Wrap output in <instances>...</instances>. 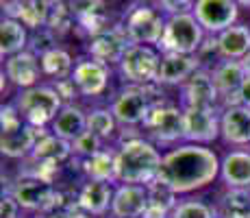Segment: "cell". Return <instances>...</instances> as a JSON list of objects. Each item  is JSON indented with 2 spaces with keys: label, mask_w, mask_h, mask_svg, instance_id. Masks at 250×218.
Instances as JSON below:
<instances>
[{
  "label": "cell",
  "mask_w": 250,
  "mask_h": 218,
  "mask_svg": "<svg viewBox=\"0 0 250 218\" xmlns=\"http://www.w3.org/2000/svg\"><path fill=\"white\" fill-rule=\"evenodd\" d=\"M220 166L222 162L211 148L200 144H185L163 155L157 179L172 188L176 194H185L213 183L220 174Z\"/></svg>",
  "instance_id": "cell-1"
},
{
  "label": "cell",
  "mask_w": 250,
  "mask_h": 218,
  "mask_svg": "<svg viewBox=\"0 0 250 218\" xmlns=\"http://www.w3.org/2000/svg\"><path fill=\"white\" fill-rule=\"evenodd\" d=\"M161 155L150 142L142 138L124 140L115 153V174L122 183H144L155 181L161 168Z\"/></svg>",
  "instance_id": "cell-2"
},
{
  "label": "cell",
  "mask_w": 250,
  "mask_h": 218,
  "mask_svg": "<svg viewBox=\"0 0 250 218\" xmlns=\"http://www.w3.org/2000/svg\"><path fill=\"white\" fill-rule=\"evenodd\" d=\"M205 42V28L191 13H176L167 16L166 31L159 42L163 52H181V55H198Z\"/></svg>",
  "instance_id": "cell-3"
},
{
  "label": "cell",
  "mask_w": 250,
  "mask_h": 218,
  "mask_svg": "<svg viewBox=\"0 0 250 218\" xmlns=\"http://www.w3.org/2000/svg\"><path fill=\"white\" fill-rule=\"evenodd\" d=\"M16 107L22 114V118L35 129L52 122L57 118V114L63 109L59 92L48 85H35L24 90L20 98H18Z\"/></svg>",
  "instance_id": "cell-4"
},
{
  "label": "cell",
  "mask_w": 250,
  "mask_h": 218,
  "mask_svg": "<svg viewBox=\"0 0 250 218\" xmlns=\"http://www.w3.org/2000/svg\"><path fill=\"white\" fill-rule=\"evenodd\" d=\"M0 114H2L0 116V120H2V140H0L2 155L18 159L33 153L37 142L35 127H26L24 124V118L16 105H2Z\"/></svg>",
  "instance_id": "cell-5"
},
{
  "label": "cell",
  "mask_w": 250,
  "mask_h": 218,
  "mask_svg": "<svg viewBox=\"0 0 250 218\" xmlns=\"http://www.w3.org/2000/svg\"><path fill=\"white\" fill-rule=\"evenodd\" d=\"M161 57L146 44H131L120 61V74L131 85H150L157 83Z\"/></svg>",
  "instance_id": "cell-6"
},
{
  "label": "cell",
  "mask_w": 250,
  "mask_h": 218,
  "mask_svg": "<svg viewBox=\"0 0 250 218\" xmlns=\"http://www.w3.org/2000/svg\"><path fill=\"white\" fill-rule=\"evenodd\" d=\"M150 85H128L124 90H120L111 105L115 120L122 124H128V127L144 122L146 116L150 114V109L157 105L150 98Z\"/></svg>",
  "instance_id": "cell-7"
},
{
  "label": "cell",
  "mask_w": 250,
  "mask_h": 218,
  "mask_svg": "<svg viewBox=\"0 0 250 218\" xmlns=\"http://www.w3.org/2000/svg\"><path fill=\"white\" fill-rule=\"evenodd\" d=\"M124 31H126L131 44H157L159 46L163 31H166V18L157 9L139 4L131 9V13L124 20Z\"/></svg>",
  "instance_id": "cell-8"
},
{
  "label": "cell",
  "mask_w": 250,
  "mask_h": 218,
  "mask_svg": "<svg viewBox=\"0 0 250 218\" xmlns=\"http://www.w3.org/2000/svg\"><path fill=\"white\" fill-rule=\"evenodd\" d=\"M11 194L20 203V207L33 210V212L55 210L57 198H59V192L52 188V183L46 181V179L35 177V174H26V177L18 179Z\"/></svg>",
  "instance_id": "cell-9"
},
{
  "label": "cell",
  "mask_w": 250,
  "mask_h": 218,
  "mask_svg": "<svg viewBox=\"0 0 250 218\" xmlns=\"http://www.w3.org/2000/svg\"><path fill=\"white\" fill-rule=\"evenodd\" d=\"M146 131L159 142H176L185 138V109L172 105H155L144 120Z\"/></svg>",
  "instance_id": "cell-10"
},
{
  "label": "cell",
  "mask_w": 250,
  "mask_h": 218,
  "mask_svg": "<svg viewBox=\"0 0 250 218\" xmlns=\"http://www.w3.org/2000/svg\"><path fill=\"white\" fill-rule=\"evenodd\" d=\"M194 16L209 33H222L237 22L239 4L235 0H196Z\"/></svg>",
  "instance_id": "cell-11"
},
{
  "label": "cell",
  "mask_w": 250,
  "mask_h": 218,
  "mask_svg": "<svg viewBox=\"0 0 250 218\" xmlns=\"http://www.w3.org/2000/svg\"><path fill=\"white\" fill-rule=\"evenodd\" d=\"M109 76H111L109 64H103L98 59H81L74 66L70 79L74 81L81 96H98L107 90Z\"/></svg>",
  "instance_id": "cell-12"
},
{
  "label": "cell",
  "mask_w": 250,
  "mask_h": 218,
  "mask_svg": "<svg viewBox=\"0 0 250 218\" xmlns=\"http://www.w3.org/2000/svg\"><path fill=\"white\" fill-rule=\"evenodd\" d=\"M128 46H131V40H128L124 28L122 31L120 28H107V31L89 37L87 50L91 59H98L103 64H120Z\"/></svg>",
  "instance_id": "cell-13"
},
{
  "label": "cell",
  "mask_w": 250,
  "mask_h": 218,
  "mask_svg": "<svg viewBox=\"0 0 250 218\" xmlns=\"http://www.w3.org/2000/svg\"><path fill=\"white\" fill-rule=\"evenodd\" d=\"M220 92L213 83V76L207 70H196L183 83V105L185 107H207L215 109Z\"/></svg>",
  "instance_id": "cell-14"
},
{
  "label": "cell",
  "mask_w": 250,
  "mask_h": 218,
  "mask_svg": "<svg viewBox=\"0 0 250 218\" xmlns=\"http://www.w3.org/2000/svg\"><path fill=\"white\" fill-rule=\"evenodd\" d=\"M198 55H181V52H163L157 72V83L159 85H181L200 70Z\"/></svg>",
  "instance_id": "cell-15"
},
{
  "label": "cell",
  "mask_w": 250,
  "mask_h": 218,
  "mask_svg": "<svg viewBox=\"0 0 250 218\" xmlns=\"http://www.w3.org/2000/svg\"><path fill=\"white\" fill-rule=\"evenodd\" d=\"M4 74L11 83H16L22 90H28V87H35L40 76L44 74L42 70V61L35 52L31 50H22L18 55L9 57L7 64H4Z\"/></svg>",
  "instance_id": "cell-16"
},
{
  "label": "cell",
  "mask_w": 250,
  "mask_h": 218,
  "mask_svg": "<svg viewBox=\"0 0 250 218\" xmlns=\"http://www.w3.org/2000/svg\"><path fill=\"white\" fill-rule=\"evenodd\" d=\"M220 135V120L215 109L185 107V140L189 142H213Z\"/></svg>",
  "instance_id": "cell-17"
},
{
  "label": "cell",
  "mask_w": 250,
  "mask_h": 218,
  "mask_svg": "<svg viewBox=\"0 0 250 218\" xmlns=\"http://www.w3.org/2000/svg\"><path fill=\"white\" fill-rule=\"evenodd\" d=\"M148 207V188L137 183H124L113 192L111 214L115 218H139Z\"/></svg>",
  "instance_id": "cell-18"
},
{
  "label": "cell",
  "mask_w": 250,
  "mask_h": 218,
  "mask_svg": "<svg viewBox=\"0 0 250 218\" xmlns=\"http://www.w3.org/2000/svg\"><path fill=\"white\" fill-rule=\"evenodd\" d=\"M220 133L229 144H250V107L229 105L220 118Z\"/></svg>",
  "instance_id": "cell-19"
},
{
  "label": "cell",
  "mask_w": 250,
  "mask_h": 218,
  "mask_svg": "<svg viewBox=\"0 0 250 218\" xmlns=\"http://www.w3.org/2000/svg\"><path fill=\"white\" fill-rule=\"evenodd\" d=\"M211 76H213V83L218 87L220 96H222L227 103H230V96H235V98L239 100V90H242L248 74H246V70H244L242 61L222 59L213 66Z\"/></svg>",
  "instance_id": "cell-20"
},
{
  "label": "cell",
  "mask_w": 250,
  "mask_h": 218,
  "mask_svg": "<svg viewBox=\"0 0 250 218\" xmlns=\"http://www.w3.org/2000/svg\"><path fill=\"white\" fill-rule=\"evenodd\" d=\"M218 52L222 59H244L250 52V26L233 24L218 35Z\"/></svg>",
  "instance_id": "cell-21"
},
{
  "label": "cell",
  "mask_w": 250,
  "mask_h": 218,
  "mask_svg": "<svg viewBox=\"0 0 250 218\" xmlns=\"http://www.w3.org/2000/svg\"><path fill=\"white\" fill-rule=\"evenodd\" d=\"M113 201L111 186L107 181H87L79 192V207L91 216H100L109 210Z\"/></svg>",
  "instance_id": "cell-22"
},
{
  "label": "cell",
  "mask_w": 250,
  "mask_h": 218,
  "mask_svg": "<svg viewBox=\"0 0 250 218\" xmlns=\"http://www.w3.org/2000/svg\"><path fill=\"white\" fill-rule=\"evenodd\" d=\"M148 207L144 212L142 218H170L176 203V192L172 188H167L166 183H161L159 179L148 183Z\"/></svg>",
  "instance_id": "cell-23"
},
{
  "label": "cell",
  "mask_w": 250,
  "mask_h": 218,
  "mask_svg": "<svg viewBox=\"0 0 250 218\" xmlns=\"http://www.w3.org/2000/svg\"><path fill=\"white\" fill-rule=\"evenodd\" d=\"M222 181L229 188H250V153L233 151L222 159L220 166Z\"/></svg>",
  "instance_id": "cell-24"
},
{
  "label": "cell",
  "mask_w": 250,
  "mask_h": 218,
  "mask_svg": "<svg viewBox=\"0 0 250 218\" xmlns=\"http://www.w3.org/2000/svg\"><path fill=\"white\" fill-rule=\"evenodd\" d=\"M85 131H87V116L83 114V109L74 107V105H65L52 120V133L68 142H74Z\"/></svg>",
  "instance_id": "cell-25"
},
{
  "label": "cell",
  "mask_w": 250,
  "mask_h": 218,
  "mask_svg": "<svg viewBox=\"0 0 250 218\" xmlns=\"http://www.w3.org/2000/svg\"><path fill=\"white\" fill-rule=\"evenodd\" d=\"M72 153H74V151H72V142L59 138V135H55V133H44V135H40V138H37L31 157H33V162H55V164H61L63 159H68Z\"/></svg>",
  "instance_id": "cell-26"
},
{
  "label": "cell",
  "mask_w": 250,
  "mask_h": 218,
  "mask_svg": "<svg viewBox=\"0 0 250 218\" xmlns=\"http://www.w3.org/2000/svg\"><path fill=\"white\" fill-rule=\"evenodd\" d=\"M28 46L26 26L16 18H2L0 24V52L2 57H13Z\"/></svg>",
  "instance_id": "cell-27"
},
{
  "label": "cell",
  "mask_w": 250,
  "mask_h": 218,
  "mask_svg": "<svg viewBox=\"0 0 250 218\" xmlns=\"http://www.w3.org/2000/svg\"><path fill=\"white\" fill-rule=\"evenodd\" d=\"M2 9H7V16L20 20L24 26L42 28L46 26L50 4L46 0H22V2L11 4V7H2Z\"/></svg>",
  "instance_id": "cell-28"
},
{
  "label": "cell",
  "mask_w": 250,
  "mask_h": 218,
  "mask_svg": "<svg viewBox=\"0 0 250 218\" xmlns=\"http://www.w3.org/2000/svg\"><path fill=\"white\" fill-rule=\"evenodd\" d=\"M220 218H250V190L229 188L220 196Z\"/></svg>",
  "instance_id": "cell-29"
},
{
  "label": "cell",
  "mask_w": 250,
  "mask_h": 218,
  "mask_svg": "<svg viewBox=\"0 0 250 218\" xmlns=\"http://www.w3.org/2000/svg\"><path fill=\"white\" fill-rule=\"evenodd\" d=\"M83 172L89 181H118L115 174V155L109 151H100L91 157L83 159Z\"/></svg>",
  "instance_id": "cell-30"
},
{
  "label": "cell",
  "mask_w": 250,
  "mask_h": 218,
  "mask_svg": "<svg viewBox=\"0 0 250 218\" xmlns=\"http://www.w3.org/2000/svg\"><path fill=\"white\" fill-rule=\"evenodd\" d=\"M42 61V70H44L46 76H52L55 81H61V79H68L74 72V64H72V55L63 48H52L48 50L46 55L40 57Z\"/></svg>",
  "instance_id": "cell-31"
},
{
  "label": "cell",
  "mask_w": 250,
  "mask_h": 218,
  "mask_svg": "<svg viewBox=\"0 0 250 218\" xmlns=\"http://www.w3.org/2000/svg\"><path fill=\"white\" fill-rule=\"evenodd\" d=\"M115 116L111 109H94L87 114V131L96 133L100 140L115 133Z\"/></svg>",
  "instance_id": "cell-32"
},
{
  "label": "cell",
  "mask_w": 250,
  "mask_h": 218,
  "mask_svg": "<svg viewBox=\"0 0 250 218\" xmlns=\"http://www.w3.org/2000/svg\"><path fill=\"white\" fill-rule=\"evenodd\" d=\"M28 46H31V52H35V55H46L48 50L57 48V33H52L48 26L35 28V33L28 37Z\"/></svg>",
  "instance_id": "cell-33"
},
{
  "label": "cell",
  "mask_w": 250,
  "mask_h": 218,
  "mask_svg": "<svg viewBox=\"0 0 250 218\" xmlns=\"http://www.w3.org/2000/svg\"><path fill=\"white\" fill-rule=\"evenodd\" d=\"M170 218H213V210L203 201H183L174 207Z\"/></svg>",
  "instance_id": "cell-34"
},
{
  "label": "cell",
  "mask_w": 250,
  "mask_h": 218,
  "mask_svg": "<svg viewBox=\"0 0 250 218\" xmlns=\"http://www.w3.org/2000/svg\"><path fill=\"white\" fill-rule=\"evenodd\" d=\"M72 151L76 155H81L83 159H87L91 155L100 153V138L96 133H91V131H85L83 135H79V138L72 142Z\"/></svg>",
  "instance_id": "cell-35"
},
{
  "label": "cell",
  "mask_w": 250,
  "mask_h": 218,
  "mask_svg": "<svg viewBox=\"0 0 250 218\" xmlns=\"http://www.w3.org/2000/svg\"><path fill=\"white\" fill-rule=\"evenodd\" d=\"M159 7L167 16H176V13H191L196 7V0H157Z\"/></svg>",
  "instance_id": "cell-36"
},
{
  "label": "cell",
  "mask_w": 250,
  "mask_h": 218,
  "mask_svg": "<svg viewBox=\"0 0 250 218\" xmlns=\"http://www.w3.org/2000/svg\"><path fill=\"white\" fill-rule=\"evenodd\" d=\"M18 210H20V203L13 198L11 192L2 194V201H0V218H18Z\"/></svg>",
  "instance_id": "cell-37"
},
{
  "label": "cell",
  "mask_w": 250,
  "mask_h": 218,
  "mask_svg": "<svg viewBox=\"0 0 250 218\" xmlns=\"http://www.w3.org/2000/svg\"><path fill=\"white\" fill-rule=\"evenodd\" d=\"M239 105H246V107H250V74L246 76L242 90H239Z\"/></svg>",
  "instance_id": "cell-38"
},
{
  "label": "cell",
  "mask_w": 250,
  "mask_h": 218,
  "mask_svg": "<svg viewBox=\"0 0 250 218\" xmlns=\"http://www.w3.org/2000/svg\"><path fill=\"white\" fill-rule=\"evenodd\" d=\"M242 66H244V70H246V74H250V52L242 59Z\"/></svg>",
  "instance_id": "cell-39"
},
{
  "label": "cell",
  "mask_w": 250,
  "mask_h": 218,
  "mask_svg": "<svg viewBox=\"0 0 250 218\" xmlns=\"http://www.w3.org/2000/svg\"><path fill=\"white\" fill-rule=\"evenodd\" d=\"M22 0H2V7H11V4H18Z\"/></svg>",
  "instance_id": "cell-40"
},
{
  "label": "cell",
  "mask_w": 250,
  "mask_h": 218,
  "mask_svg": "<svg viewBox=\"0 0 250 218\" xmlns=\"http://www.w3.org/2000/svg\"><path fill=\"white\" fill-rule=\"evenodd\" d=\"M239 7H250V0H235Z\"/></svg>",
  "instance_id": "cell-41"
},
{
  "label": "cell",
  "mask_w": 250,
  "mask_h": 218,
  "mask_svg": "<svg viewBox=\"0 0 250 218\" xmlns=\"http://www.w3.org/2000/svg\"><path fill=\"white\" fill-rule=\"evenodd\" d=\"M48 4H55V2H61V0H46Z\"/></svg>",
  "instance_id": "cell-42"
},
{
  "label": "cell",
  "mask_w": 250,
  "mask_h": 218,
  "mask_svg": "<svg viewBox=\"0 0 250 218\" xmlns=\"http://www.w3.org/2000/svg\"><path fill=\"white\" fill-rule=\"evenodd\" d=\"M142 2H146V0H142Z\"/></svg>",
  "instance_id": "cell-43"
}]
</instances>
